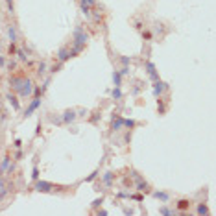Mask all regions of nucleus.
I'll list each match as a JSON object with an SVG mask.
<instances>
[{
    "instance_id": "nucleus-22",
    "label": "nucleus",
    "mask_w": 216,
    "mask_h": 216,
    "mask_svg": "<svg viewBox=\"0 0 216 216\" xmlns=\"http://www.w3.org/2000/svg\"><path fill=\"white\" fill-rule=\"evenodd\" d=\"M113 96L117 98V100H118L120 96H122V92H120V89H118V87H117V89H115V91H113Z\"/></svg>"
},
{
    "instance_id": "nucleus-30",
    "label": "nucleus",
    "mask_w": 216,
    "mask_h": 216,
    "mask_svg": "<svg viewBox=\"0 0 216 216\" xmlns=\"http://www.w3.org/2000/svg\"><path fill=\"white\" fill-rule=\"evenodd\" d=\"M6 2H8V8H9V9H11V11H13V0H6Z\"/></svg>"
},
{
    "instance_id": "nucleus-17",
    "label": "nucleus",
    "mask_w": 216,
    "mask_h": 216,
    "mask_svg": "<svg viewBox=\"0 0 216 216\" xmlns=\"http://www.w3.org/2000/svg\"><path fill=\"white\" fill-rule=\"evenodd\" d=\"M113 79H115V85L120 87V72H115V74H113Z\"/></svg>"
},
{
    "instance_id": "nucleus-29",
    "label": "nucleus",
    "mask_w": 216,
    "mask_h": 216,
    "mask_svg": "<svg viewBox=\"0 0 216 216\" xmlns=\"http://www.w3.org/2000/svg\"><path fill=\"white\" fill-rule=\"evenodd\" d=\"M128 70H129V68H128V67H124V68H122V70H120V76H124V74H128Z\"/></svg>"
},
{
    "instance_id": "nucleus-28",
    "label": "nucleus",
    "mask_w": 216,
    "mask_h": 216,
    "mask_svg": "<svg viewBox=\"0 0 216 216\" xmlns=\"http://www.w3.org/2000/svg\"><path fill=\"white\" fill-rule=\"evenodd\" d=\"M21 146H22V140L17 139V140H15V148H21Z\"/></svg>"
},
{
    "instance_id": "nucleus-9",
    "label": "nucleus",
    "mask_w": 216,
    "mask_h": 216,
    "mask_svg": "<svg viewBox=\"0 0 216 216\" xmlns=\"http://www.w3.org/2000/svg\"><path fill=\"white\" fill-rule=\"evenodd\" d=\"M190 205H192V202L187 199V198H183V199H179V202H177V209L179 210H187V209H190Z\"/></svg>"
},
{
    "instance_id": "nucleus-7",
    "label": "nucleus",
    "mask_w": 216,
    "mask_h": 216,
    "mask_svg": "<svg viewBox=\"0 0 216 216\" xmlns=\"http://www.w3.org/2000/svg\"><path fill=\"white\" fill-rule=\"evenodd\" d=\"M166 89V83H163V81H155V85H153V92H155V96H161L163 94V91Z\"/></svg>"
},
{
    "instance_id": "nucleus-19",
    "label": "nucleus",
    "mask_w": 216,
    "mask_h": 216,
    "mask_svg": "<svg viewBox=\"0 0 216 216\" xmlns=\"http://www.w3.org/2000/svg\"><path fill=\"white\" fill-rule=\"evenodd\" d=\"M8 33H9V39H11V43H15V39H17V35H15V30H13V26L9 28V32H8Z\"/></svg>"
},
{
    "instance_id": "nucleus-20",
    "label": "nucleus",
    "mask_w": 216,
    "mask_h": 216,
    "mask_svg": "<svg viewBox=\"0 0 216 216\" xmlns=\"http://www.w3.org/2000/svg\"><path fill=\"white\" fill-rule=\"evenodd\" d=\"M15 52H17V48H15V44L11 43V44H9V48H8V54H9V56H13Z\"/></svg>"
},
{
    "instance_id": "nucleus-3",
    "label": "nucleus",
    "mask_w": 216,
    "mask_h": 216,
    "mask_svg": "<svg viewBox=\"0 0 216 216\" xmlns=\"http://www.w3.org/2000/svg\"><path fill=\"white\" fill-rule=\"evenodd\" d=\"M54 188H57V187L48 181H37V185H35V190H39V192H52Z\"/></svg>"
},
{
    "instance_id": "nucleus-6",
    "label": "nucleus",
    "mask_w": 216,
    "mask_h": 216,
    "mask_svg": "<svg viewBox=\"0 0 216 216\" xmlns=\"http://www.w3.org/2000/svg\"><path fill=\"white\" fill-rule=\"evenodd\" d=\"M57 57H59V61L63 63V61H67V59H68V57H72V56H70V50H68L67 46H63V48L57 52Z\"/></svg>"
},
{
    "instance_id": "nucleus-23",
    "label": "nucleus",
    "mask_w": 216,
    "mask_h": 216,
    "mask_svg": "<svg viewBox=\"0 0 216 216\" xmlns=\"http://www.w3.org/2000/svg\"><path fill=\"white\" fill-rule=\"evenodd\" d=\"M96 175H98V172H92L89 177H85V181H92V179H96Z\"/></svg>"
},
{
    "instance_id": "nucleus-2",
    "label": "nucleus",
    "mask_w": 216,
    "mask_h": 216,
    "mask_svg": "<svg viewBox=\"0 0 216 216\" xmlns=\"http://www.w3.org/2000/svg\"><path fill=\"white\" fill-rule=\"evenodd\" d=\"M87 39H89L87 33H85L81 28H76V30H74V52H79V50L85 46Z\"/></svg>"
},
{
    "instance_id": "nucleus-10",
    "label": "nucleus",
    "mask_w": 216,
    "mask_h": 216,
    "mask_svg": "<svg viewBox=\"0 0 216 216\" xmlns=\"http://www.w3.org/2000/svg\"><path fill=\"white\" fill-rule=\"evenodd\" d=\"M8 100L11 102V105H13L15 111H19V109H21V105H19V100H17V96H15V94H8Z\"/></svg>"
},
{
    "instance_id": "nucleus-26",
    "label": "nucleus",
    "mask_w": 216,
    "mask_h": 216,
    "mask_svg": "<svg viewBox=\"0 0 216 216\" xmlns=\"http://www.w3.org/2000/svg\"><path fill=\"white\" fill-rule=\"evenodd\" d=\"M44 68H46V65L41 63V65H39V68H37V72H39V74H43V72H44Z\"/></svg>"
},
{
    "instance_id": "nucleus-21",
    "label": "nucleus",
    "mask_w": 216,
    "mask_h": 216,
    "mask_svg": "<svg viewBox=\"0 0 216 216\" xmlns=\"http://www.w3.org/2000/svg\"><path fill=\"white\" fill-rule=\"evenodd\" d=\"M32 177H33V179H39V168H37V166H33V172H32Z\"/></svg>"
},
{
    "instance_id": "nucleus-14",
    "label": "nucleus",
    "mask_w": 216,
    "mask_h": 216,
    "mask_svg": "<svg viewBox=\"0 0 216 216\" xmlns=\"http://www.w3.org/2000/svg\"><path fill=\"white\" fill-rule=\"evenodd\" d=\"M9 155H6V157H4V161H2V166H0V172H6V168H8V164H9Z\"/></svg>"
},
{
    "instance_id": "nucleus-13",
    "label": "nucleus",
    "mask_w": 216,
    "mask_h": 216,
    "mask_svg": "<svg viewBox=\"0 0 216 216\" xmlns=\"http://www.w3.org/2000/svg\"><path fill=\"white\" fill-rule=\"evenodd\" d=\"M104 183L107 185V187H111V183H113V174L111 172H105L104 174Z\"/></svg>"
},
{
    "instance_id": "nucleus-5",
    "label": "nucleus",
    "mask_w": 216,
    "mask_h": 216,
    "mask_svg": "<svg viewBox=\"0 0 216 216\" xmlns=\"http://www.w3.org/2000/svg\"><path fill=\"white\" fill-rule=\"evenodd\" d=\"M63 124H70V122H74V120H76V111H72V109H70V111H65V115H63Z\"/></svg>"
},
{
    "instance_id": "nucleus-1",
    "label": "nucleus",
    "mask_w": 216,
    "mask_h": 216,
    "mask_svg": "<svg viewBox=\"0 0 216 216\" xmlns=\"http://www.w3.org/2000/svg\"><path fill=\"white\" fill-rule=\"evenodd\" d=\"M9 85H11L13 91L19 92V96L26 98L33 92V81L28 79L24 74H11L9 76Z\"/></svg>"
},
{
    "instance_id": "nucleus-11",
    "label": "nucleus",
    "mask_w": 216,
    "mask_h": 216,
    "mask_svg": "<svg viewBox=\"0 0 216 216\" xmlns=\"http://www.w3.org/2000/svg\"><path fill=\"white\" fill-rule=\"evenodd\" d=\"M124 126V120L118 117V115H115V118H113V129H120Z\"/></svg>"
},
{
    "instance_id": "nucleus-15",
    "label": "nucleus",
    "mask_w": 216,
    "mask_h": 216,
    "mask_svg": "<svg viewBox=\"0 0 216 216\" xmlns=\"http://www.w3.org/2000/svg\"><path fill=\"white\" fill-rule=\"evenodd\" d=\"M153 196L157 199H161V202H166L168 199V194H164V192H153Z\"/></svg>"
},
{
    "instance_id": "nucleus-25",
    "label": "nucleus",
    "mask_w": 216,
    "mask_h": 216,
    "mask_svg": "<svg viewBox=\"0 0 216 216\" xmlns=\"http://www.w3.org/2000/svg\"><path fill=\"white\" fill-rule=\"evenodd\" d=\"M142 39H146V41H150V39H152V33H150V32H142Z\"/></svg>"
},
{
    "instance_id": "nucleus-16",
    "label": "nucleus",
    "mask_w": 216,
    "mask_h": 216,
    "mask_svg": "<svg viewBox=\"0 0 216 216\" xmlns=\"http://www.w3.org/2000/svg\"><path fill=\"white\" fill-rule=\"evenodd\" d=\"M207 213H209L207 205H199V207H198V214H207Z\"/></svg>"
},
{
    "instance_id": "nucleus-24",
    "label": "nucleus",
    "mask_w": 216,
    "mask_h": 216,
    "mask_svg": "<svg viewBox=\"0 0 216 216\" xmlns=\"http://www.w3.org/2000/svg\"><path fill=\"white\" fill-rule=\"evenodd\" d=\"M17 56H19V59H22V61L26 59V54H24L22 50H17Z\"/></svg>"
},
{
    "instance_id": "nucleus-31",
    "label": "nucleus",
    "mask_w": 216,
    "mask_h": 216,
    "mask_svg": "<svg viewBox=\"0 0 216 216\" xmlns=\"http://www.w3.org/2000/svg\"><path fill=\"white\" fill-rule=\"evenodd\" d=\"M85 4H89V6H94V0H83Z\"/></svg>"
},
{
    "instance_id": "nucleus-8",
    "label": "nucleus",
    "mask_w": 216,
    "mask_h": 216,
    "mask_svg": "<svg viewBox=\"0 0 216 216\" xmlns=\"http://www.w3.org/2000/svg\"><path fill=\"white\" fill-rule=\"evenodd\" d=\"M39 105H41V96H39V98H35V100H33V102H32V104H30V107L26 109V117H30V115H32V113L35 111V109H37V107H39Z\"/></svg>"
},
{
    "instance_id": "nucleus-4",
    "label": "nucleus",
    "mask_w": 216,
    "mask_h": 216,
    "mask_svg": "<svg viewBox=\"0 0 216 216\" xmlns=\"http://www.w3.org/2000/svg\"><path fill=\"white\" fill-rule=\"evenodd\" d=\"M131 175H133V177L139 181V183H137V190H140V192H150V187H148V183H144L142 179H140V175H139L137 172H133Z\"/></svg>"
},
{
    "instance_id": "nucleus-27",
    "label": "nucleus",
    "mask_w": 216,
    "mask_h": 216,
    "mask_svg": "<svg viewBox=\"0 0 216 216\" xmlns=\"http://www.w3.org/2000/svg\"><path fill=\"white\" fill-rule=\"evenodd\" d=\"M124 126H128V128H133L135 122H133V120H124Z\"/></svg>"
},
{
    "instance_id": "nucleus-12",
    "label": "nucleus",
    "mask_w": 216,
    "mask_h": 216,
    "mask_svg": "<svg viewBox=\"0 0 216 216\" xmlns=\"http://www.w3.org/2000/svg\"><path fill=\"white\" fill-rule=\"evenodd\" d=\"M146 68H148V74L152 76L153 79H157L159 76H157V72H155V67H153V63H146Z\"/></svg>"
},
{
    "instance_id": "nucleus-18",
    "label": "nucleus",
    "mask_w": 216,
    "mask_h": 216,
    "mask_svg": "<svg viewBox=\"0 0 216 216\" xmlns=\"http://www.w3.org/2000/svg\"><path fill=\"white\" fill-rule=\"evenodd\" d=\"M159 213H161V214H168V216H170V214H174V210H170V209H166V207H161V209H159Z\"/></svg>"
}]
</instances>
